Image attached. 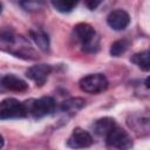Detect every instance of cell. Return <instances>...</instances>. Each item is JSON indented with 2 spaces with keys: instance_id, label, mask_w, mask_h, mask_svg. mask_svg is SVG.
<instances>
[{
  "instance_id": "11",
  "label": "cell",
  "mask_w": 150,
  "mask_h": 150,
  "mask_svg": "<svg viewBox=\"0 0 150 150\" xmlns=\"http://www.w3.org/2000/svg\"><path fill=\"white\" fill-rule=\"evenodd\" d=\"M115 127H116V122L112 117H102L94 122L93 130L97 136L105 137Z\"/></svg>"
},
{
  "instance_id": "7",
  "label": "cell",
  "mask_w": 150,
  "mask_h": 150,
  "mask_svg": "<svg viewBox=\"0 0 150 150\" xmlns=\"http://www.w3.org/2000/svg\"><path fill=\"white\" fill-rule=\"evenodd\" d=\"M93 144V137L91 135L81 129V128H75L69 136L67 141V145L73 149H80V148H88Z\"/></svg>"
},
{
  "instance_id": "5",
  "label": "cell",
  "mask_w": 150,
  "mask_h": 150,
  "mask_svg": "<svg viewBox=\"0 0 150 150\" xmlns=\"http://www.w3.org/2000/svg\"><path fill=\"white\" fill-rule=\"evenodd\" d=\"M80 88L88 94H98L108 88V80L103 74H90L80 80Z\"/></svg>"
},
{
  "instance_id": "16",
  "label": "cell",
  "mask_w": 150,
  "mask_h": 150,
  "mask_svg": "<svg viewBox=\"0 0 150 150\" xmlns=\"http://www.w3.org/2000/svg\"><path fill=\"white\" fill-rule=\"evenodd\" d=\"M19 5L26 12H38L46 5L45 0H19Z\"/></svg>"
},
{
  "instance_id": "1",
  "label": "cell",
  "mask_w": 150,
  "mask_h": 150,
  "mask_svg": "<svg viewBox=\"0 0 150 150\" xmlns=\"http://www.w3.org/2000/svg\"><path fill=\"white\" fill-rule=\"evenodd\" d=\"M0 50L23 60H36L39 57L36 50L32 47L29 41L12 30L0 32Z\"/></svg>"
},
{
  "instance_id": "8",
  "label": "cell",
  "mask_w": 150,
  "mask_h": 150,
  "mask_svg": "<svg viewBox=\"0 0 150 150\" xmlns=\"http://www.w3.org/2000/svg\"><path fill=\"white\" fill-rule=\"evenodd\" d=\"M107 22L114 30H123L130 23V16L123 9H115L108 14Z\"/></svg>"
},
{
  "instance_id": "13",
  "label": "cell",
  "mask_w": 150,
  "mask_h": 150,
  "mask_svg": "<svg viewBox=\"0 0 150 150\" xmlns=\"http://www.w3.org/2000/svg\"><path fill=\"white\" fill-rule=\"evenodd\" d=\"M86 104V101L80 97H73L69 100H66L61 103V110L64 112L76 114V111L81 110Z\"/></svg>"
},
{
  "instance_id": "6",
  "label": "cell",
  "mask_w": 150,
  "mask_h": 150,
  "mask_svg": "<svg viewBox=\"0 0 150 150\" xmlns=\"http://www.w3.org/2000/svg\"><path fill=\"white\" fill-rule=\"evenodd\" d=\"M105 142L109 148H115V149H129L132 146V139L130 135L123 130L122 128L115 127L107 136H105Z\"/></svg>"
},
{
  "instance_id": "17",
  "label": "cell",
  "mask_w": 150,
  "mask_h": 150,
  "mask_svg": "<svg viewBox=\"0 0 150 150\" xmlns=\"http://www.w3.org/2000/svg\"><path fill=\"white\" fill-rule=\"evenodd\" d=\"M129 46H130V42H129L128 40H124V39L117 40V41H115V42L111 45L109 53H110L111 56L118 57V56H121L122 54H124V53L128 50Z\"/></svg>"
},
{
  "instance_id": "9",
  "label": "cell",
  "mask_w": 150,
  "mask_h": 150,
  "mask_svg": "<svg viewBox=\"0 0 150 150\" xmlns=\"http://www.w3.org/2000/svg\"><path fill=\"white\" fill-rule=\"evenodd\" d=\"M52 71V67L49 64H35L30 68H28L26 70V76L28 79H30L32 81H34L36 83V86H43L45 82L47 81L48 75Z\"/></svg>"
},
{
  "instance_id": "4",
  "label": "cell",
  "mask_w": 150,
  "mask_h": 150,
  "mask_svg": "<svg viewBox=\"0 0 150 150\" xmlns=\"http://www.w3.org/2000/svg\"><path fill=\"white\" fill-rule=\"evenodd\" d=\"M27 116L25 103L16 98L8 97L0 102V120H13L22 118Z\"/></svg>"
},
{
  "instance_id": "3",
  "label": "cell",
  "mask_w": 150,
  "mask_h": 150,
  "mask_svg": "<svg viewBox=\"0 0 150 150\" xmlns=\"http://www.w3.org/2000/svg\"><path fill=\"white\" fill-rule=\"evenodd\" d=\"M27 115L33 116L35 120L42 118L52 114L56 107L55 100L50 96H43L38 100H29L25 102Z\"/></svg>"
},
{
  "instance_id": "15",
  "label": "cell",
  "mask_w": 150,
  "mask_h": 150,
  "mask_svg": "<svg viewBox=\"0 0 150 150\" xmlns=\"http://www.w3.org/2000/svg\"><path fill=\"white\" fill-rule=\"evenodd\" d=\"M80 0H52L54 8L61 13L71 12L79 4Z\"/></svg>"
},
{
  "instance_id": "18",
  "label": "cell",
  "mask_w": 150,
  "mask_h": 150,
  "mask_svg": "<svg viewBox=\"0 0 150 150\" xmlns=\"http://www.w3.org/2000/svg\"><path fill=\"white\" fill-rule=\"evenodd\" d=\"M102 1H103V0H84V4H86V6H87L90 11H94V9H96V8L101 5Z\"/></svg>"
},
{
  "instance_id": "21",
  "label": "cell",
  "mask_w": 150,
  "mask_h": 150,
  "mask_svg": "<svg viewBox=\"0 0 150 150\" xmlns=\"http://www.w3.org/2000/svg\"><path fill=\"white\" fill-rule=\"evenodd\" d=\"M1 11H2V5L0 4V13H1Z\"/></svg>"
},
{
  "instance_id": "14",
  "label": "cell",
  "mask_w": 150,
  "mask_h": 150,
  "mask_svg": "<svg viewBox=\"0 0 150 150\" xmlns=\"http://www.w3.org/2000/svg\"><path fill=\"white\" fill-rule=\"evenodd\" d=\"M130 61L132 63L137 64L144 71H149V69H150V54H149V50H143V52L134 54L131 56Z\"/></svg>"
},
{
  "instance_id": "12",
  "label": "cell",
  "mask_w": 150,
  "mask_h": 150,
  "mask_svg": "<svg viewBox=\"0 0 150 150\" xmlns=\"http://www.w3.org/2000/svg\"><path fill=\"white\" fill-rule=\"evenodd\" d=\"M29 35L33 39V41L35 42V45L39 47L40 50H42L45 53L49 52V48H50L49 38L43 30L38 29V28L36 29H32V30H29Z\"/></svg>"
},
{
  "instance_id": "19",
  "label": "cell",
  "mask_w": 150,
  "mask_h": 150,
  "mask_svg": "<svg viewBox=\"0 0 150 150\" xmlns=\"http://www.w3.org/2000/svg\"><path fill=\"white\" fill-rule=\"evenodd\" d=\"M4 143H5V142H4V137L0 135V149L4 146Z\"/></svg>"
},
{
  "instance_id": "2",
  "label": "cell",
  "mask_w": 150,
  "mask_h": 150,
  "mask_svg": "<svg viewBox=\"0 0 150 150\" xmlns=\"http://www.w3.org/2000/svg\"><path fill=\"white\" fill-rule=\"evenodd\" d=\"M74 34L77 41L81 42L82 49L87 53H94L98 49V38L95 29L86 22H80L74 27Z\"/></svg>"
},
{
  "instance_id": "10",
  "label": "cell",
  "mask_w": 150,
  "mask_h": 150,
  "mask_svg": "<svg viewBox=\"0 0 150 150\" xmlns=\"http://www.w3.org/2000/svg\"><path fill=\"white\" fill-rule=\"evenodd\" d=\"M1 81H2V86L6 90L22 93V91H26L28 89L27 82L23 81L22 79L18 77V76H15V75H13V74H7V75L2 76Z\"/></svg>"
},
{
  "instance_id": "20",
  "label": "cell",
  "mask_w": 150,
  "mask_h": 150,
  "mask_svg": "<svg viewBox=\"0 0 150 150\" xmlns=\"http://www.w3.org/2000/svg\"><path fill=\"white\" fill-rule=\"evenodd\" d=\"M1 79H2V77H0V91H4V90H6V89H5L4 86H2V81H1Z\"/></svg>"
}]
</instances>
